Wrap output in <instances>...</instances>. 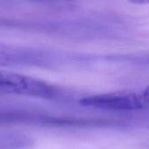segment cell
<instances>
[{
	"mask_svg": "<svg viewBox=\"0 0 149 149\" xmlns=\"http://www.w3.org/2000/svg\"><path fill=\"white\" fill-rule=\"evenodd\" d=\"M0 93L55 100L61 99V91L44 80L16 72L0 71Z\"/></svg>",
	"mask_w": 149,
	"mask_h": 149,
	"instance_id": "6da1fadb",
	"label": "cell"
},
{
	"mask_svg": "<svg viewBox=\"0 0 149 149\" xmlns=\"http://www.w3.org/2000/svg\"><path fill=\"white\" fill-rule=\"evenodd\" d=\"M86 124L75 118L60 117L38 110L0 108V125H27L45 127H69Z\"/></svg>",
	"mask_w": 149,
	"mask_h": 149,
	"instance_id": "7a4b0ae2",
	"label": "cell"
},
{
	"mask_svg": "<svg viewBox=\"0 0 149 149\" xmlns=\"http://www.w3.org/2000/svg\"><path fill=\"white\" fill-rule=\"evenodd\" d=\"M83 107L112 111H136L144 109L141 92H115L84 97L79 100Z\"/></svg>",
	"mask_w": 149,
	"mask_h": 149,
	"instance_id": "3957f363",
	"label": "cell"
},
{
	"mask_svg": "<svg viewBox=\"0 0 149 149\" xmlns=\"http://www.w3.org/2000/svg\"><path fill=\"white\" fill-rule=\"evenodd\" d=\"M52 61V54L43 50L0 42V65H45Z\"/></svg>",
	"mask_w": 149,
	"mask_h": 149,
	"instance_id": "277c9868",
	"label": "cell"
},
{
	"mask_svg": "<svg viewBox=\"0 0 149 149\" xmlns=\"http://www.w3.org/2000/svg\"><path fill=\"white\" fill-rule=\"evenodd\" d=\"M143 104H144V109L145 108H149V86L144 89L143 91L141 92Z\"/></svg>",
	"mask_w": 149,
	"mask_h": 149,
	"instance_id": "5b68a950",
	"label": "cell"
},
{
	"mask_svg": "<svg viewBox=\"0 0 149 149\" xmlns=\"http://www.w3.org/2000/svg\"><path fill=\"white\" fill-rule=\"evenodd\" d=\"M36 2H40V3H71L73 0H33Z\"/></svg>",
	"mask_w": 149,
	"mask_h": 149,
	"instance_id": "8992f818",
	"label": "cell"
}]
</instances>
